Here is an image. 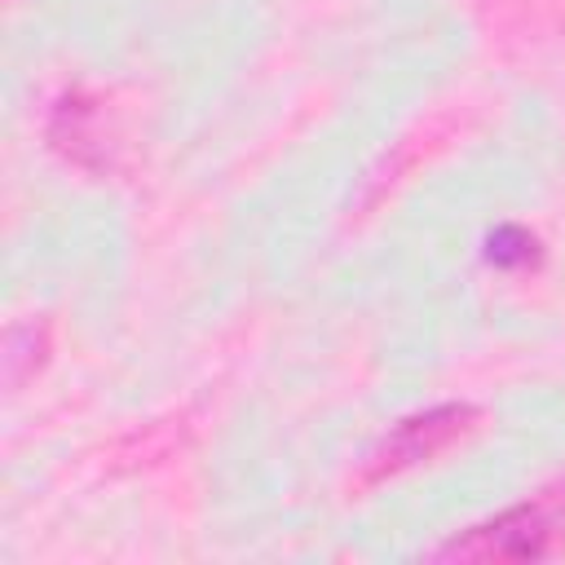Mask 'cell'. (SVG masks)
I'll return each instance as SVG.
<instances>
[{"label": "cell", "mask_w": 565, "mask_h": 565, "mask_svg": "<svg viewBox=\"0 0 565 565\" xmlns=\"http://www.w3.org/2000/svg\"><path fill=\"white\" fill-rule=\"evenodd\" d=\"M552 530H556V521L547 516L543 503H521V508H508V512L446 539L433 552V561H481V565H490V561H539L552 547Z\"/></svg>", "instance_id": "obj_1"}, {"label": "cell", "mask_w": 565, "mask_h": 565, "mask_svg": "<svg viewBox=\"0 0 565 565\" xmlns=\"http://www.w3.org/2000/svg\"><path fill=\"white\" fill-rule=\"evenodd\" d=\"M477 424V411L472 406H437V411H424V415H411L397 424V433L384 441V450L375 455V477L384 472H402L411 463H424V459H437L441 450H450L459 437H468Z\"/></svg>", "instance_id": "obj_2"}, {"label": "cell", "mask_w": 565, "mask_h": 565, "mask_svg": "<svg viewBox=\"0 0 565 565\" xmlns=\"http://www.w3.org/2000/svg\"><path fill=\"white\" fill-rule=\"evenodd\" d=\"M534 256H539V243H534V234H525L521 225H499V230L486 238V260H490V265L512 269V265H530Z\"/></svg>", "instance_id": "obj_3"}]
</instances>
